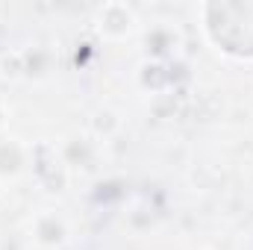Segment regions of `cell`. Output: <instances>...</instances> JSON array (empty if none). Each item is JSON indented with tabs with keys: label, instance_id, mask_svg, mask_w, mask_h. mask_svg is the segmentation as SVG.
<instances>
[{
	"label": "cell",
	"instance_id": "obj_1",
	"mask_svg": "<svg viewBox=\"0 0 253 250\" xmlns=\"http://www.w3.org/2000/svg\"><path fill=\"white\" fill-rule=\"evenodd\" d=\"M132 27H135V15L118 3V18H112V9L109 6H103L100 12H97V30L103 33V36H109V39H124L132 33Z\"/></svg>",
	"mask_w": 253,
	"mask_h": 250
},
{
	"label": "cell",
	"instance_id": "obj_2",
	"mask_svg": "<svg viewBox=\"0 0 253 250\" xmlns=\"http://www.w3.org/2000/svg\"><path fill=\"white\" fill-rule=\"evenodd\" d=\"M24 165V153L15 141H0V177H15Z\"/></svg>",
	"mask_w": 253,
	"mask_h": 250
}]
</instances>
